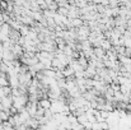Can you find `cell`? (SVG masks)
Segmentation results:
<instances>
[{"label": "cell", "instance_id": "cell-1", "mask_svg": "<svg viewBox=\"0 0 131 130\" xmlns=\"http://www.w3.org/2000/svg\"><path fill=\"white\" fill-rule=\"evenodd\" d=\"M40 105H41V107H42L43 110H46V108H48V107L51 106V102H50L48 99H42V101L40 102Z\"/></svg>", "mask_w": 131, "mask_h": 130}]
</instances>
